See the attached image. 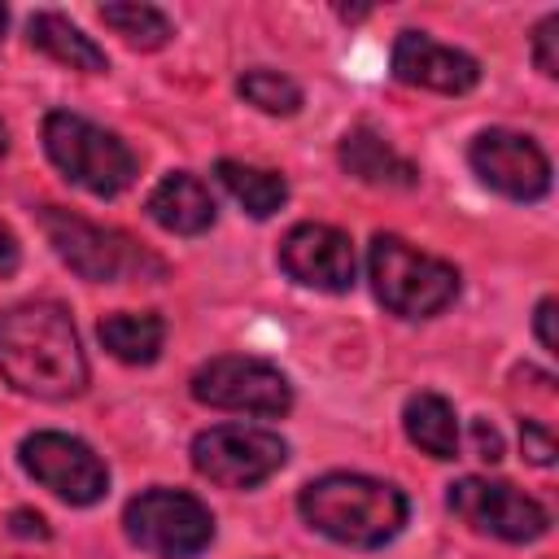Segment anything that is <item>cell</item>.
<instances>
[{
    "label": "cell",
    "mask_w": 559,
    "mask_h": 559,
    "mask_svg": "<svg viewBox=\"0 0 559 559\" xmlns=\"http://www.w3.org/2000/svg\"><path fill=\"white\" fill-rule=\"evenodd\" d=\"M26 35H31V44H35L44 57H52V61L66 66V70H83V74H105V70H109L105 48L92 44V35H83V31H79L70 17H61V13H35V17L26 22Z\"/></svg>",
    "instance_id": "obj_16"
},
{
    "label": "cell",
    "mask_w": 559,
    "mask_h": 559,
    "mask_svg": "<svg viewBox=\"0 0 559 559\" xmlns=\"http://www.w3.org/2000/svg\"><path fill=\"white\" fill-rule=\"evenodd\" d=\"M17 266H22V245L9 231V223H0V280H9Z\"/></svg>",
    "instance_id": "obj_27"
},
{
    "label": "cell",
    "mask_w": 559,
    "mask_h": 559,
    "mask_svg": "<svg viewBox=\"0 0 559 559\" xmlns=\"http://www.w3.org/2000/svg\"><path fill=\"white\" fill-rule=\"evenodd\" d=\"M393 74L411 87H428V92H445V96H463L480 83L476 57H467L463 48L437 44L424 31H402L393 39Z\"/></svg>",
    "instance_id": "obj_13"
},
{
    "label": "cell",
    "mask_w": 559,
    "mask_h": 559,
    "mask_svg": "<svg viewBox=\"0 0 559 559\" xmlns=\"http://www.w3.org/2000/svg\"><path fill=\"white\" fill-rule=\"evenodd\" d=\"M288 463V445L266 428L218 424L192 437V467L223 489H253Z\"/></svg>",
    "instance_id": "obj_8"
},
{
    "label": "cell",
    "mask_w": 559,
    "mask_h": 559,
    "mask_svg": "<svg viewBox=\"0 0 559 559\" xmlns=\"http://www.w3.org/2000/svg\"><path fill=\"white\" fill-rule=\"evenodd\" d=\"M533 66H537L546 79L559 74V13H546V17L537 22V31H533Z\"/></svg>",
    "instance_id": "obj_22"
},
{
    "label": "cell",
    "mask_w": 559,
    "mask_h": 559,
    "mask_svg": "<svg viewBox=\"0 0 559 559\" xmlns=\"http://www.w3.org/2000/svg\"><path fill=\"white\" fill-rule=\"evenodd\" d=\"M445 502L463 524H472L476 533H489L498 542H537L550 528V511L507 480L463 476L450 485Z\"/></svg>",
    "instance_id": "obj_10"
},
{
    "label": "cell",
    "mask_w": 559,
    "mask_h": 559,
    "mask_svg": "<svg viewBox=\"0 0 559 559\" xmlns=\"http://www.w3.org/2000/svg\"><path fill=\"white\" fill-rule=\"evenodd\" d=\"M44 148L48 162L92 197H118L135 179V153L127 140L70 109H52L44 118Z\"/></svg>",
    "instance_id": "obj_5"
},
{
    "label": "cell",
    "mask_w": 559,
    "mask_h": 559,
    "mask_svg": "<svg viewBox=\"0 0 559 559\" xmlns=\"http://www.w3.org/2000/svg\"><path fill=\"white\" fill-rule=\"evenodd\" d=\"M367 275L384 310L397 319L441 314L459 297V271L445 258L419 253L393 231H376L367 245Z\"/></svg>",
    "instance_id": "obj_4"
},
{
    "label": "cell",
    "mask_w": 559,
    "mask_h": 559,
    "mask_svg": "<svg viewBox=\"0 0 559 559\" xmlns=\"http://www.w3.org/2000/svg\"><path fill=\"white\" fill-rule=\"evenodd\" d=\"M214 175L245 205V214H253V218H271L288 201V179L280 170H262V166H245V162L223 157L214 166Z\"/></svg>",
    "instance_id": "obj_19"
},
{
    "label": "cell",
    "mask_w": 559,
    "mask_h": 559,
    "mask_svg": "<svg viewBox=\"0 0 559 559\" xmlns=\"http://www.w3.org/2000/svg\"><path fill=\"white\" fill-rule=\"evenodd\" d=\"M122 533L153 559H197L214 542V515L183 489H144L122 507Z\"/></svg>",
    "instance_id": "obj_6"
},
{
    "label": "cell",
    "mask_w": 559,
    "mask_h": 559,
    "mask_svg": "<svg viewBox=\"0 0 559 559\" xmlns=\"http://www.w3.org/2000/svg\"><path fill=\"white\" fill-rule=\"evenodd\" d=\"M467 162L485 188L511 201H537L550 192V157L524 135L507 127H489L467 144Z\"/></svg>",
    "instance_id": "obj_11"
},
{
    "label": "cell",
    "mask_w": 559,
    "mask_h": 559,
    "mask_svg": "<svg viewBox=\"0 0 559 559\" xmlns=\"http://www.w3.org/2000/svg\"><path fill=\"white\" fill-rule=\"evenodd\" d=\"M100 22L114 35H122L131 48H140V52H157L175 35L170 17L162 9H153V4H100Z\"/></svg>",
    "instance_id": "obj_20"
},
{
    "label": "cell",
    "mask_w": 559,
    "mask_h": 559,
    "mask_svg": "<svg viewBox=\"0 0 559 559\" xmlns=\"http://www.w3.org/2000/svg\"><path fill=\"white\" fill-rule=\"evenodd\" d=\"M39 227L52 253L87 284H118V280H162L166 262L148 253L118 227H100L66 205H39Z\"/></svg>",
    "instance_id": "obj_3"
},
{
    "label": "cell",
    "mask_w": 559,
    "mask_h": 559,
    "mask_svg": "<svg viewBox=\"0 0 559 559\" xmlns=\"http://www.w3.org/2000/svg\"><path fill=\"white\" fill-rule=\"evenodd\" d=\"M402 428H406L411 445H419L432 459L459 454V415L441 393H415L402 406Z\"/></svg>",
    "instance_id": "obj_18"
},
{
    "label": "cell",
    "mask_w": 559,
    "mask_h": 559,
    "mask_svg": "<svg viewBox=\"0 0 559 559\" xmlns=\"http://www.w3.org/2000/svg\"><path fill=\"white\" fill-rule=\"evenodd\" d=\"M280 266L288 280L319 293L354 288V240L328 223H297L280 240Z\"/></svg>",
    "instance_id": "obj_12"
},
{
    "label": "cell",
    "mask_w": 559,
    "mask_h": 559,
    "mask_svg": "<svg viewBox=\"0 0 559 559\" xmlns=\"http://www.w3.org/2000/svg\"><path fill=\"white\" fill-rule=\"evenodd\" d=\"M144 210H148V218H153L162 231H175V236H201V231L214 227V214H218L210 188H205L192 170H170V175L148 192Z\"/></svg>",
    "instance_id": "obj_15"
},
{
    "label": "cell",
    "mask_w": 559,
    "mask_h": 559,
    "mask_svg": "<svg viewBox=\"0 0 559 559\" xmlns=\"http://www.w3.org/2000/svg\"><path fill=\"white\" fill-rule=\"evenodd\" d=\"M4 26H9V9L0 4V35H4Z\"/></svg>",
    "instance_id": "obj_29"
},
{
    "label": "cell",
    "mask_w": 559,
    "mask_h": 559,
    "mask_svg": "<svg viewBox=\"0 0 559 559\" xmlns=\"http://www.w3.org/2000/svg\"><path fill=\"white\" fill-rule=\"evenodd\" d=\"M336 162L345 166V175H354L358 183H371V188H415L419 183V166L411 157H402L371 127H349L336 144Z\"/></svg>",
    "instance_id": "obj_14"
},
{
    "label": "cell",
    "mask_w": 559,
    "mask_h": 559,
    "mask_svg": "<svg viewBox=\"0 0 559 559\" xmlns=\"http://www.w3.org/2000/svg\"><path fill=\"white\" fill-rule=\"evenodd\" d=\"M17 463L31 480H39L70 507H92L109 489V472L96 459V450L70 432H31L17 445Z\"/></svg>",
    "instance_id": "obj_9"
},
{
    "label": "cell",
    "mask_w": 559,
    "mask_h": 559,
    "mask_svg": "<svg viewBox=\"0 0 559 559\" xmlns=\"http://www.w3.org/2000/svg\"><path fill=\"white\" fill-rule=\"evenodd\" d=\"M236 92L253 105V109H262V114H275V118H293L297 109H301V87L288 79V74H280V70H266V66H258V70H245L240 74V83H236Z\"/></svg>",
    "instance_id": "obj_21"
},
{
    "label": "cell",
    "mask_w": 559,
    "mask_h": 559,
    "mask_svg": "<svg viewBox=\"0 0 559 559\" xmlns=\"http://www.w3.org/2000/svg\"><path fill=\"white\" fill-rule=\"evenodd\" d=\"M4 148H9V131H4V122H0V157H4Z\"/></svg>",
    "instance_id": "obj_28"
},
{
    "label": "cell",
    "mask_w": 559,
    "mask_h": 559,
    "mask_svg": "<svg viewBox=\"0 0 559 559\" xmlns=\"http://www.w3.org/2000/svg\"><path fill=\"white\" fill-rule=\"evenodd\" d=\"M188 393L214 411H245V415H284L293 406V384L280 367L245 354L210 358L192 371Z\"/></svg>",
    "instance_id": "obj_7"
},
{
    "label": "cell",
    "mask_w": 559,
    "mask_h": 559,
    "mask_svg": "<svg viewBox=\"0 0 559 559\" xmlns=\"http://www.w3.org/2000/svg\"><path fill=\"white\" fill-rule=\"evenodd\" d=\"M9 528H13V537H35V542H44V537H48L44 515H39V511H26V507H17V511L9 515Z\"/></svg>",
    "instance_id": "obj_26"
},
{
    "label": "cell",
    "mask_w": 559,
    "mask_h": 559,
    "mask_svg": "<svg viewBox=\"0 0 559 559\" xmlns=\"http://www.w3.org/2000/svg\"><path fill=\"white\" fill-rule=\"evenodd\" d=\"M472 437H476V454H480L485 463H498V459H502V437H498V428H493L489 419H476V424H472Z\"/></svg>",
    "instance_id": "obj_25"
},
{
    "label": "cell",
    "mask_w": 559,
    "mask_h": 559,
    "mask_svg": "<svg viewBox=\"0 0 559 559\" xmlns=\"http://www.w3.org/2000/svg\"><path fill=\"white\" fill-rule=\"evenodd\" d=\"M297 511L314 533L354 550H376L402 533L406 493L376 476L328 472L297 493Z\"/></svg>",
    "instance_id": "obj_2"
},
{
    "label": "cell",
    "mask_w": 559,
    "mask_h": 559,
    "mask_svg": "<svg viewBox=\"0 0 559 559\" xmlns=\"http://www.w3.org/2000/svg\"><path fill=\"white\" fill-rule=\"evenodd\" d=\"M0 376L39 402H70L87 389V358L61 301H22L0 310Z\"/></svg>",
    "instance_id": "obj_1"
},
{
    "label": "cell",
    "mask_w": 559,
    "mask_h": 559,
    "mask_svg": "<svg viewBox=\"0 0 559 559\" xmlns=\"http://www.w3.org/2000/svg\"><path fill=\"white\" fill-rule=\"evenodd\" d=\"M533 328H537V341L542 349H559V336H555V297H542L537 301V314H533Z\"/></svg>",
    "instance_id": "obj_24"
},
{
    "label": "cell",
    "mask_w": 559,
    "mask_h": 559,
    "mask_svg": "<svg viewBox=\"0 0 559 559\" xmlns=\"http://www.w3.org/2000/svg\"><path fill=\"white\" fill-rule=\"evenodd\" d=\"M520 445H524V459H528V463H537V467H550V463H555V454H559V445H555L550 428H542L537 419H520Z\"/></svg>",
    "instance_id": "obj_23"
},
{
    "label": "cell",
    "mask_w": 559,
    "mask_h": 559,
    "mask_svg": "<svg viewBox=\"0 0 559 559\" xmlns=\"http://www.w3.org/2000/svg\"><path fill=\"white\" fill-rule=\"evenodd\" d=\"M96 336L100 345L127 362V367H148L157 362L162 354V341H166V319L153 314V310H118V314H105L96 323Z\"/></svg>",
    "instance_id": "obj_17"
}]
</instances>
